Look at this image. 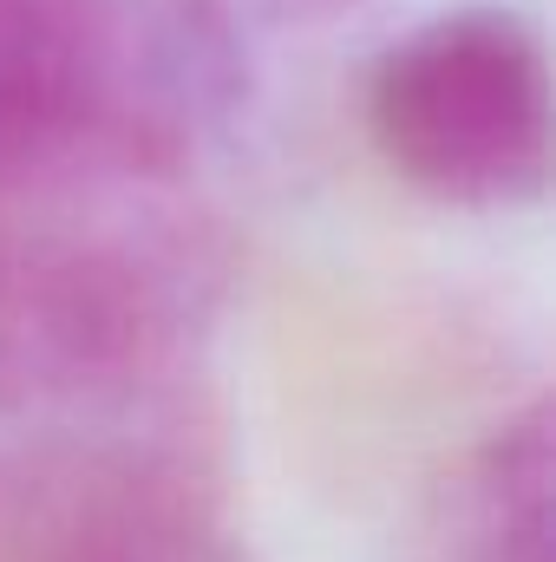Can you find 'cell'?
Here are the masks:
<instances>
[{
    "mask_svg": "<svg viewBox=\"0 0 556 562\" xmlns=\"http://www.w3.org/2000/svg\"><path fill=\"white\" fill-rule=\"evenodd\" d=\"M170 157L151 144L59 157L40 170L53 203L0 256V406L53 419V438L138 413L203 327L210 256L157 190Z\"/></svg>",
    "mask_w": 556,
    "mask_h": 562,
    "instance_id": "cell-1",
    "label": "cell"
},
{
    "mask_svg": "<svg viewBox=\"0 0 556 562\" xmlns=\"http://www.w3.org/2000/svg\"><path fill=\"white\" fill-rule=\"evenodd\" d=\"M367 132L445 210H524L551 190V53L531 13L465 0L407 26L367 72Z\"/></svg>",
    "mask_w": 556,
    "mask_h": 562,
    "instance_id": "cell-3",
    "label": "cell"
},
{
    "mask_svg": "<svg viewBox=\"0 0 556 562\" xmlns=\"http://www.w3.org/2000/svg\"><path fill=\"white\" fill-rule=\"evenodd\" d=\"M0 562H243L197 484L132 438H53L0 497Z\"/></svg>",
    "mask_w": 556,
    "mask_h": 562,
    "instance_id": "cell-4",
    "label": "cell"
},
{
    "mask_svg": "<svg viewBox=\"0 0 556 562\" xmlns=\"http://www.w3.org/2000/svg\"><path fill=\"white\" fill-rule=\"evenodd\" d=\"M230 92V33L203 0H0V210L86 144L177 150Z\"/></svg>",
    "mask_w": 556,
    "mask_h": 562,
    "instance_id": "cell-2",
    "label": "cell"
},
{
    "mask_svg": "<svg viewBox=\"0 0 556 562\" xmlns=\"http://www.w3.org/2000/svg\"><path fill=\"white\" fill-rule=\"evenodd\" d=\"M551 406H524L504 425L471 477V562H551Z\"/></svg>",
    "mask_w": 556,
    "mask_h": 562,
    "instance_id": "cell-5",
    "label": "cell"
}]
</instances>
